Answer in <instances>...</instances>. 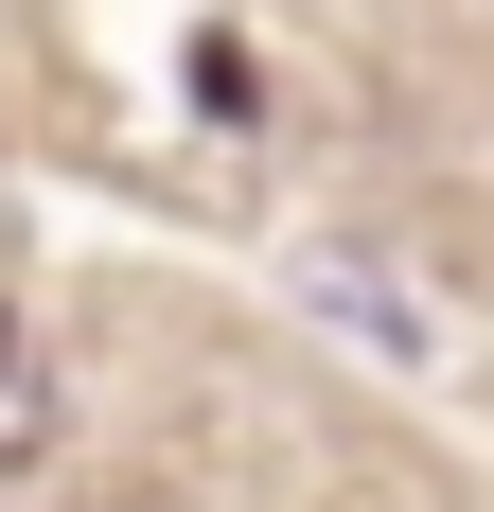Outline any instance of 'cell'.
Returning a JSON list of instances; mask_svg holds the SVG:
<instances>
[{
  "label": "cell",
  "mask_w": 494,
  "mask_h": 512,
  "mask_svg": "<svg viewBox=\"0 0 494 512\" xmlns=\"http://www.w3.org/2000/svg\"><path fill=\"white\" fill-rule=\"evenodd\" d=\"M53 442V371H36V336H0V460H36Z\"/></svg>",
  "instance_id": "obj_1"
}]
</instances>
